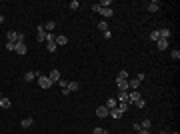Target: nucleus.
I'll return each instance as SVG.
<instances>
[{
    "label": "nucleus",
    "instance_id": "dca6fc26",
    "mask_svg": "<svg viewBox=\"0 0 180 134\" xmlns=\"http://www.w3.org/2000/svg\"><path fill=\"white\" fill-rule=\"evenodd\" d=\"M32 124H34V118H24V120L20 122V126H22V128H30Z\"/></svg>",
    "mask_w": 180,
    "mask_h": 134
},
{
    "label": "nucleus",
    "instance_id": "b1692460",
    "mask_svg": "<svg viewBox=\"0 0 180 134\" xmlns=\"http://www.w3.org/2000/svg\"><path fill=\"white\" fill-rule=\"evenodd\" d=\"M46 48H48V52H54L58 46H56V42H54V40H50V42H46Z\"/></svg>",
    "mask_w": 180,
    "mask_h": 134
},
{
    "label": "nucleus",
    "instance_id": "f257e3e1",
    "mask_svg": "<svg viewBox=\"0 0 180 134\" xmlns=\"http://www.w3.org/2000/svg\"><path fill=\"white\" fill-rule=\"evenodd\" d=\"M6 38H8V42H12V44L24 42V34H22V32H16V30H8Z\"/></svg>",
    "mask_w": 180,
    "mask_h": 134
},
{
    "label": "nucleus",
    "instance_id": "79ce46f5",
    "mask_svg": "<svg viewBox=\"0 0 180 134\" xmlns=\"http://www.w3.org/2000/svg\"><path fill=\"white\" fill-rule=\"evenodd\" d=\"M106 134H108V132H106Z\"/></svg>",
    "mask_w": 180,
    "mask_h": 134
},
{
    "label": "nucleus",
    "instance_id": "9d476101",
    "mask_svg": "<svg viewBox=\"0 0 180 134\" xmlns=\"http://www.w3.org/2000/svg\"><path fill=\"white\" fill-rule=\"evenodd\" d=\"M148 12H158L160 10V2H156V0H152V2H148Z\"/></svg>",
    "mask_w": 180,
    "mask_h": 134
},
{
    "label": "nucleus",
    "instance_id": "c85d7f7f",
    "mask_svg": "<svg viewBox=\"0 0 180 134\" xmlns=\"http://www.w3.org/2000/svg\"><path fill=\"white\" fill-rule=\"evenodd\" d=\"M158 38H160V36H158V30H152V32H150V40H152V42H156Z\"/></svg>",
    "mask_w": 180,
    "mask_h": 134
},
{
    "label": "nucleus",
    "instance_id": "bb28decb",
    "mask_svg": "<svg viewBox=\"0 0 180 134\" xmlns=\"http://www.w3.org/2000/svg\"><path fill=\"white\" fill-rule=\"evenodd\" d=\"M170 56H172V60H178V58H180V50H178V48H174V50L170 52Z\"/></svg>",
    "mask_w": 180,
    "mask_h": 134
},
{
    "label": "nucleus",
    "instance_id": "f8f14e48",
    "mask_svg": "<svg viewBox=\"0 0 180 134\" xmlns=\"http://www.w3.org/2000/svg\"><path fill=\"white\" fill-rule=\"evenodd\" d=\"M48 78L52 80V82H58L62 76H60V70H50V74H48Z\"/></svg>",
    "mask_w": 180,
    "mask_h": 134
},
{
    "label": "nucleus",
    "instance_id": "4468645a",
    "mask_svg": "<svg viewBox=\"0 0 180 134\" xmlns=\"http://www.w3.org/2000/svg\"><path fill=\"white\" fill-rule=\"evenodd\" d=\"M108 116H110V118H114V120H118V118H122V116H124V114H122V112H120V110H118V108H112V110H110V114H108Z\"/></svg>",
    "mask_w": 180,
    "mask_h": 134
},
{
    "label": "nucleus",
    "instance_id": "72a5a7b5",
    "mask_svg": "<svg viewBox=\"0 0 180 134\" xmlns=\"http://www.w3.org/2000/svg\"><path fill=\"white\" fill-rule=\"evenodd\" d=\"M6 50H12V52H14V44H12V42H6Z\"/></svg>",
    "mask_w": 180,
    "mask_h": 134
},
{
    "label": "nucleus",
    "instance_id": "a211bd4d",
    "mask_svg": "<svg viewBox=\"0 0 180 134\" xmlns=\"http://www.w3.org/2000/svg\"><path fill=\"white\" fill-rule=\"evenodd\" d=\"M66 88L70 90V92H76V90H80V84H78V82H74V80H72V82H68V86H66Z\"/></svg>",
    "mask_w": 180,
    "mask_h": 134
},
{
    "label": "nucleus",
    "instance_id": "f3484780",
    "mask_svg": "<svg viewBox=\"0 0 180 134\" xmlns=\"http://www.w3.org/2000/svg\"><path fill=\"white\" fill-rule=\"evenodd\" d=\"M140 84H142V82H138L136 78H132V80H128V88H132V90H138V88H140Z\"/></svg>",
    "mask_w": 180,
    "mask_h": 134
},
{
    "label": "nucleus",
    "instance_id": "cd10ccee",
    "mask_svg": "<svg viewBox=\"0 0 180 134\" xmlns=\"http://www.w3.org/2000/svg\"><path fill=\"white\" fill-rule=\"evenodd\" d=\"M68 8H70V10H76V8H80V4H78V0H72V2L68 4Z\"/></svg>",
    "mask_w": 180,
    "mask_h": 134
},
{
    "label": "nucleus",
    "instance_id": "a19ab883",
    "mask_svg": "<svg viewBox=\"0 0 180 134\" xmlns=\"http://www.w3.org/2000/svg\"><path fill=\"white\" fill-rule=\"evenodd\" d=\"M0 98H2V94H0Z\"/></svg>",
    "mask_w": 180,
    "mask_h": 134
},
{
    "label": "nucleus",
    "instance_id": "58836bf2",
    "mask_svg": "<svg viewBox=\"0 0 180 134\" xmlns=\"http://www.w3.org/2000/svg\"><path fill=\"white\" fill-rule=\"evenodd\" d=\"M168 134H178V132H168Z\"/></svg>",
    "mask_w": 180,
    "mask_h": 134
},
{
    "label": "nucleus",
    "instance_id": "412c9836",
    "mask_svg": "<svg viewBox=\"0 0 180 134\" xmlns=\"http://www.w3.org/2000/svg\"><path fill=\"white\" fill-rule=\"evenodd\" d=\"M118 102H128V92H118Z\"/></svg>",
    "mask_w": 180,
    "mask_h": 134
},
{
    "label": "nucleus",
    "instance_id": "ea45409f",
    "mask_svg": "<svg viewBox=\"0 0 180 134\" xmlns=\"http://www.w3.org/2000/svg\"><path fill=\"white\" fill-rule=\"evenodd\" d=\"M160 134H168V132H160Z\"/></svg>",
    "mask_w": 180,
    "mask_h": 134
},
{
    "label": "nucleus",
    "instance_id": "1a4fd4ad",
    "mask_svg": "<svg viewBox=\"0 0 180 134\" xmlns=\"http://www.w3.org/2000/svg\"><path fill=\"white\" fill-rule=\"evenodd\" d=\"M158 36L164 38V40H168V38L172 36V30H170V28H158Z\"/></svg>",
    "mask_w": 180,
    "mask_h": 134
},
{
    "label": "nucleus",
    "instance_id": "4be33fe9",
    "mask_svg": "<svg viewBox=\"0 0 180 134\" xmlns=\"http://www.w3.org/2000/svg\"><path fill=\"white\" fill-rule=\"evenodd\" d=\"M116 108H118V110H120V112L124 114V112L128 110V102H118V106H116Z\"/></svg>",
    "mask_w": 180,
    "mask_h": 134
},
{
    "label": "nucleus",
    "instance_id": "7ed1b4c3",
    "mask_svg": "<svg viewBox=\"0 0 180 134\" xmlns=\"http://www.w3.org/2000/svg\"><path fill=\"white\" fill-rule=\"evenodd\" d=\"M52 84H54V82H52V80H50L46 74H40V76H38V86H40V88L48 90L50 86H52Z\"/></svg>",
    "mask_w": 180,
    "mask_h": 134
},
{
    "label": "nucleus",
    "instance_id": "9b49d317",
    "mask_svg": "<svg viewBox=\"0 0 180 134\" xmlns=\"http://www.w3.org/2000/svg\"><path fill=\"white\" fill-rule=\"evenodd\" d=\"M54 42H56V46H66V44H68V38H66L64 34H60V36L54 38Z\"/></svg>",
    "mask_w": 180,
    "mask_h": 134
},
{
    "label": "nucleus",
    "instance_id": "39448f33",
    "mask_svg": "<svg viewBox=\"0 0 180 134\" xmlns=\"http://www.w3.org/2000/svg\"><path fill=\"white\" fill-rule=\"evenodd\" d=\"M14 52H16V54H20V56H22V54H26V52H28L26 42H18V44H14Z\"/></svg>",
    "mask_w": 180,
    "mask_h": 134
},
{
    "label": "nucleus",
    "instance_id": "393cba45",
    "mask_svg": "<svg viewBox=\"0 0 180 134\" xmlns=\"http://www.w3.org/2000/svg\"><path fill=\"white\" fill-rule=\"evenodd\" d=\"M110 4H112L110 0H100V2H98V6H100V8H110Z\"/></svg>",
    "mask_w": 180,
    "mask_h": 134
},
{
    "label": "nucleus",
    "instance_id": "473e14b6",
    "mask_svg": "<svg viewBox=\"0 0 180 134\" xmlns=\"http://www.w3.org/2000/svg\"><path fill=\"white\" fill-rule=\"evenodd\" d=\"M92 134H106V130H104V128H94Z\"/></svg>",
    "mask_w": 180,
    "mask_h": 134
},
{
    "label": "nucleus",
    "instance_id": "2f4dec72",
    "mask_svg": "<svg viewBox=\"0 0 180 134\" xmlns=\"http://www.w3.org/2000/svg\"><path fill=\"white\" fill-rule=\"evenodd\" d=\"M134 104L138 106V108H144V106H146V102H144V98H140V100H136Z\"/></svg>",
    "mask_w": 180,
    "mask_h": 134
},
{
    "label": "nucleus",
    "instance_id": "4c0bfd02",
    "mask_svg": "<svg viewBox=\"0 0 180 134\" xmlns=\"http://www.w3.org/2000/svg\"><path fill=\"white\" fill-rule=\"evenodd\" d=\"M2 22H4V16H2V14H0V24H2Z\"/></svg>",
    "mask_w": 180,
    "mask_h": 134
},
{
    "label": "nucleus",
    "instance_id": "aec40b11",
    "mask_svg": "<svg viewBox=\"0 0 180 134\" xmlns=\"http://www.w3.org/2000/svg\"><path fill=\"white\" fill-rule=\"evenodd\" d=\"M10 104H12V102H10L8 98H4V96L0 98V108H10Z\"/></svg>",
    "mask_w": 180,
    "mask_h": 134
},
{
    "label": "nucleus",
    "instance_id": "423d86ee",
    "mask_svg": "<svg viewBox=\"0 0 180 134\" xmlns=\"http://www.w3.org/2000/svg\"><path fill=\"white\" fill-rule=\"evenodd\" d=\"M40 74H42V72H38V70H32V72H26L22 78H24V82H32V80H34V78H38Z\"/></svg>",
    "mask_w": 180,
    "mask_h": 134
},
{
    "label": "nucleus",
    "instance_id": "c9c22d12",
    "mask_svg": "<svg viewBox=\"0 0 180 134\" xmlns=\"http://www.w3.org/2000/svg\"><path fill=\"white\" fill-rule=\"evenodd\" d=\"M136 80H138V82H142V80H144V72H140V74L136 76Z\"/></svg>",
    "mask_w": 180,
    "mask_h": 134
},
{
    "label": "nucleus",
    "instance_id": "e433bc0d",
    "mask_svg": "<svg viewBox=\"0 0 180 134\" xmlns=\"http://www.w3.org/2000/svg\"><path fill=\"white\" fill-rule=\"evenodd\" d=\"M138 134H150V130H138Z\"/></svg>",
    "mask_w": 180,
    "mask_h": 134
},
{
    "label": "nucleus",
    "instance_id": "2eb2a0df",
    "mask_svg": "<svg viewBox=\"0 0 180 134\" xmlns=\"http://www.w3.org/2000/svg\"><path fill=\"white\" fill-rule=\"evenodd\" d=\"M156 46H158V50H166V48H168V40L158 38V40H156Z\"/></svg>",
    "mask_w": 180,
    "mask_h": 134
},
{
    "label": "nucleus",
    "instance_id": "0eeeda50",
    "mask_svg": "<svg viewBox=\"0 0 180 134\" xmlns=\"http://www.w3.org/2000/svg\"><path fill=\"white\" fill-rule=\"evenodd\" d=\"M108 114H110V110H108L104 104L96 108V116H98V118H108Z\"/></svg>",
    "mask_w": 180,
    "mask_h": 134
},
{
    "label": "nucleus",
    "instance_id": "7c9ffc66",
    "mask_svg": "<svg viewBox=\"0 0 180 134\" xmlns=\"http://www.w3.org/2000/svg\"><path fill=\"white\" fill-rule=\"evenodd\" d=\"M56 84H58V86H62V88H66V86H68V80H64V78H60V80H58Z\"/></svg>",
    "mask_w": 180,
    "mask_h": 134
},
{
    "label": "nucleus",
    "instance_id": "6ab92c4d",
    "mask_svg": "<svg viewBox=\"0 0 180 134\" xmlns=\"http://www.w3.org/2000/svg\"><path fill=\"white\" fill-rule=\"evenodd\" d=\"M54 28H56V22H52V20H48V22L44 24V30H46V32H52Z\"/></svg>",
    "mask_w": 180,
    "mask_h": 134
},
{
    "label": "nucleus",
    "instance_id": "a878e982",
    "mask_svg": "<svg viewBox=\"0 0 180 134\" xmlns=\"http://www.w3.org/2000/svg\"><path fill=\"white\" fill-rule=\"evenodd\" d=\"M118 78L120 80H128V70H120L118 72Z\"/></svg>",
    "mask_w": 180,
    "mask_h": 134
},
{
    "label": "nucleus",
    "instance_id": "6e6552de",
    "mask_svg": "<svg viewBox=\"0 0 180 134\" xmlns=\"http://www.w3.org/2000/svg\"><path fill=\"white\" fill-rule=\"evenodd\" d=\"M116 86H118V92H128V80L116 78Z\"/></svg>",
    "mask_w": 180,
    "mask_h": 134
},
{
    "label": "nucleus",
    "instance_id": "20e7f679",
    "mask_svg": "<svg viewBox=\"0 0 180 134\" xmlns=\"http://www.w3.org/2000/svg\"><path fill=\"white\" fill-rule=\"evenodd\" d=\"M46 36H48V32L44 30V24H40V26L36 28V40H38V42H46Z\"/></svg>",
    "mask_w": 180,
    "mask_h": 134
},
{
    "label": "nucleus",
    "instance_id": "5701e85b",
    "mask_svg": "<svg viewBox=\"0 0 180 134\" xmlns=\"http://www.w3.org/2000/svg\"><path fill=\"white\" fill-rule=\"evenodd\" d=\"M150 126H152V122H150L148 118H144V122L140 124V128H142V130H150Z\"/></svg>",
    "mask_w": 180,
    "mask_h": 134
},
{
    "label": "nucleus",
    "instance_id": "f704fd0d",
    "mask_svg": "<svg viewBox=\"0 0 180 134\" xmlns=\"http://www.w3.org/2000/svg\"><path fill=\"white\" fill-rule=\"evenodd\" d=\"M132 128H134L136 132H138V130H142V128H140V122H134V124H132Z\"/></svg>",
    "mask_w": 180,
    "mask_h": 134
},
{
    "label": "nucleus",
    "instance_id": "ddd939ff",
    "mask_svg": "<svg viewBox=\"0 0 180 134\" xmlns=\"http://www.w3.org/2000/svg\"><path fill=\"white\" fill-rule=\"evenodd\" d=\"M104 106H106L108 110H112V108H116V106H118V100H116V98H108V100L104 102Z\"/></svg>",
    "mask_w": 180,
    "mask_h": 134
},
{
    "label": "nucleus",
    "instance_id": "c756f323",
    "mask_svg": "<svg viewBox=\"0 0 180 134\" xmlns=\"http://www.w3.org/2000/svg\"><path fill=\"white\" fill-rule=\"evenodd\" d=\"M98 28H100L102 32H106V30H108V22H98Z\"/></svg>",
    "mask_w": 180,
    "mask_h": 134
},
{
    "label": "nucleus",
    "instance_id": "f03ea898",
    "mask_svg": "<svg viewBox=\"0 0 180 134\" xmlns=\"http://www.w3.org/2000/svg\"><path fill=\"white\" fill-rule=\"evenodd\" d=\"M92 10H94V12H98V14H100V16H104V18H112V14H114V10H112V8H100L98 4H94V6H92Z\"/></svg>",
    "mask_w": 180,
    "mask_h": 134
}]
</instances>
